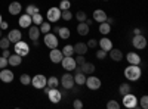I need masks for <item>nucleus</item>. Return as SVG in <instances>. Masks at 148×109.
I'll list each match as a JSON object with an SVG mask.
<instances>
[{"label":"nucleus","instance_id":"7","mask_svg":"<svg viewBox=\"0 0 148 109\" xmlns=\"http://www.w3.org/2000/svg\"><path fill=\"white\" fill-rule=\"evenodd\" d=\"M132 44L135 49H138V50H142L147 47V39H145V35L142 34H138V35H133V39H132Z\"/></svg>","mask_w":148,"mask_h":109},{"label":"nucleus","instance_id":"41","mask_svg":"<svg viewBox=\"0 0 148 109\" xmlns=\"http://www.w3.org/2000/svg\"><path fill=\"white\" fill-rule=\"evenodd\" d=\"M74 60H76L77 65H82V64L86 62V58H84V55H77L76 58H74Z\"/></svg>","mask_w":148,"mask_h":109},{"label":"nucleus","instance_id":"3","mask_svg":"<svg viewBox=\"0 0 148 109\" xmlns=\"http://www.w3.org/2000/svg\"><path fill=\"white\" fill-rule=\"evenodd\" d=\"M123 106L125 108H129V109H133L138 106V97L132 93H127V94H123Z\"/></svg>","mask_w":148,"mask_h":109},{"label":"nucleus","instance_id":"37","mask_svg":"<svg viewBox=\"0 0 148 109\" xmlns=\"http://www.w3.org/2000/svg\"><path fill=\"white\" fill-rule=\"evenodd\" d=\"M61 10H68L71 7V0H61V3L58 6Z\"/></svg>","mask_w":148,"mask_h":109},{"label":"nucleus","instance_id":"27","mask_svg":"<svg viewBox=\"0 0 148 109\" xmlns=\"http://www.w3.org/2000/svg\"><path fill=\"white\" fill-rule=\"evenodd\" d=\"M73 77H74V84H77V86H83L86 83V74H83V72H76V75Z\"/></svg>","mask_w":148,"mask_h":109},{"label":"nucleus","instance_id":"43","mask_svg":"<svg viewBox=\"0 0 148 109\" xmlns=\"http://www.w3.org/2000/svg\"><path fill=\"white\" fill-rule=\"evenodd\" d=\"M86 44H88V47H90V49H95V47H98V40L96 39H90Z\"/></svg>","mask_w":148,"mask_h":109},{"label":"nucleus","instance_id":"4","mask_svg":"<svg viewBox=\"0 0 148 109\" xmlns=\"http://www.w3.org/2000/svg\"><path fill=\"white\" fill-rule=\"evenodd\" d=\"M59 64L62 65V68H64L67 72L74 71V69H76V66H77V64H76V60H74V58H73V56H64V58H62V60H61Z\"/></svg>","mask_w":148,"mask_h":109},{"label":"nucleus","instance_id":"23","mask_svg":"<svg viewBox=\"0 0 148 109\" xmlns=\"http://www.w3.org/2000/svg\"><path fill=\"white\" fill-rule=\"evenodd\" d=\"M108 55H110V58L113 60H116V62H120V60L123 59V52L120 49H114V47L108 52Z\"/></svg>","mask_w":148,"mask_h":109},{"label":"nucleus","instance_id":"21","mask_svg":"<svg viewBox=\"0 0 148 109\" xmlns=\"http://www.w3.org/2000/svg\"><path fill=\"white\" fill-rule=\"evenodd\" d=\"M126 59H127V62L130 65H139L141 64V56L138 53H135V52H129L126 55Z\"/></svg>","mask_w":148,"mask_h":109},{"label":"nucleus","instance_id":"51","mask_svg":"<svg viewBox=\"0 0 148 109\" xmlns=\"http://www.w3.org/2000/svg\"><path fill=\"white\" fill-rule=\"evenodd\" d=\"M84 22H86V24H88V25H89V27L92 25V19H88V18H86V21H84Z\"/></svg>","mask_w":148,"mask_h":109},{"label":"nucleus","instance_id":"11","mask_svg":"<svg viewBox=\"0 0 148 109\" xmlns=\"http://www.w3.org/2000/svg\"><path fill=\"white\" fill-rule=\"evenodd\" d=\"M46 94H47L49 100H51L52 103H59L61 99H62V93L58 90V87H56V89H49V91H47Z\"/></svg>","mask_w":148,"mask_h":109},{"label":"nucleus","instance_id":"52","mask_svg":"<svg viewBox=\"0 0 148 109\" xmlns=\"http://www.w3.org/2000/svg\"><path fill=\"white\" fill-rule=\"evenodd\" d=\"M3 21V18H2V14H0V22H2Z\"/></svg>","mask_w":148,"mask_h":109},{"label":"nucleus","instance_id":"35","mask_svg":"<svg viewBox=\"0 0 148 109\" xmlns=\"http://www.w3.org/2000/svg\"><path fill=\"white\" fill-rule=\"evenodd\" d=\"M37 12H40V10H39V7H37L36 5H28L27 9H25V14H28L30 16H33L34 14H37Z\"/></svg>","mask_w":148,"mask_h":109},{"label":"nucleus","instance_id":"48","mask_svg":"<svg viewBox=\"0 0 148 109\" xmlns=\"http://www.w3.org/2000/svg\"><path fill=\"white\" fill-rule=\"evenodd\" d=\"M2 56H3V58H9V56H10V53H9V49H3V52H2Z\"/></svg>","mask_w":148,"mask_h":109},{"label":"nucleus","instance_id":"13","mask_svg":"<svg viewBox=\"0 0 148 109\" xmlns=\"http://www.w3.org/2000/svg\"><path fill=\"white\" fill-rule=\"evenodd\" d=\"M79 68H80V72H83V74H86V75H90V74L95 72V65L92 62H88V60H86L84 64L79 65Z\"/></svg>","mask_w":148,"mask_h":109},{"label":"nucleus","instance_id":"18","mask_svg":"<svg viewBox=\"0 0 148 109\" xmlns=\"http://www.w3.org/2000/svg\"><path fill=\"white\" fill-rule=\"evenodd\" d=\"M73 47H74V53H76V55H86V53H88V49H89L88 44L82 43V41L76 43Z\"/></svg>","mask_w":148,"mask_h":109},{"label":"nucleus","instance_id":"30","mask_svg":"<svg viewBox=\"0 0 148 109\" xmlns=\"http://www.w3.org/2000/svg\"><path fill=\"white\" fill-rule=\"evenodd\" d=\"M130 90H132V86H130L129 83H123V84H120V87H119V93H120L121 96L130 93Z\"/></svg>","mask_w":148,"mask_h":109},{"label":"nucleus","instance_id":"34","mask_svg":"<svg viewBox=\"0 0 148 109\" xmlns=\"http://www.w3.org/2000/svg\"><path fill=\"white\" fill-rule=\"evenodd\" d=\"M74 18V15L71 14V10H61V19H64V21H71Z\"/></svg>","mask_w":148,"mask_h":109},{"label":"nucleus","instance_id":"16","mask_svg":"<svg viewBox=\"0 0 148 109\" xmlns=\"http://www.w3.org/2000/svg\"><path fill=\"white\" fill-rule=\"evenodd\" d=\"M8 39L10 43H16L19 40H22V32L21 30H10L9 34H8Z\"/></svg>","mask_w":148,"mask_h":109},{"label":"nucleus","instance_id":"40","mask_svg":"<svg viewBox=\"0 0 148 109\" xmlns=\"http://www.w3.org/2000/svg\"><path fill=\"white\" fill-rule=\"evenodd\" d=\"M107 108H108V109H120V103H119L117 100H110V102L107 103Z\"/></svg>","mask_w":148,"mask_h":109},{"label":"nucleus","instance_id":"12","mask_svg":"<svg viewBox=\"0 0 148 109\" xmlns=\"http://www.w3.org/2000/svg\"><path fill=\"white\" fill-rule=\"evenodd\" d=\"M62 58H64V55L58 47L51 49V52H49V59H51V62H53V64H59L61 60H62Z\"/></svg>","mask_w":148,"mask_h":109},{"label":"nucleus","instance_id":"46","mask_svg":"<svg viewBox=\"0 0 148 109\" xmlns=\"http://www.w3.org/2000/svg\"><path fill=\"white\" fill-rule=\"evenodd\" d=\"M107 55H108V52H105V50H102V49L96 52V58H98V59H105Z\"/></svg>","mask_w":148,"mask_h":109},{"label":"nucleus","instance_id":"53","mask_svg":"<svg viewBox=\"0 0 148 109\" xmlns=\"http://www.w3.org/2000/svg\"><path fill=\"white\" fill-rule=\"evenodd\" d=\"M0 39H2V30H0Z\"/></svg>","mask_w":148,"mask_h":109},{"label":"nucleus","instance_id":"33","mask_svg":"<svg viewBox=\"0 0 148 109\" xmlns=\"http://www.w3.org/2000/svg\"><path fill=\"white\" fill-rule=\"evenodd\" d=\"M31 19H33V24H34V25H37V27H39L40 24L43 22V16H42L40 12H37V14H34V15L31 16Z\"/></svg>","mask_w":148,"mask_h":109},{"label":"nucleus","instance_id":"32","mask_svg":"<svg viewBox=\"0 0 148 109\" xmlns=\"http://www.w3.org/2000/svg\"><path fill=\"white\" fill-rule=\"evenodd\" d=\"M61 52H62L64 56H73V55H74V47H73L71 44H65Z\"/></svg>","mask_w":148,"mask_h":109},{"label":"nucleus","instance_id":"42","mask_svg":"<svg viewBox=\"0 0 148 109\" xmlns=\"http://www.w3.org/2000/svg\"><path fill=\"white\" fill-rule=\"evenodd\" d=\"M8 65H9V62H8V58H3V56H0V69L6 68Z\"/></svg>","mask_w":148,"mask_h":109},{"label":"nucleus","instance_id":"22","mask_svg":"<svg viewBox=\"0 0 148 109\" xmlns=\"http://www.w3.org/2000/svg\"><path fill=\"white\" fill-rule=\"evenodd\" d=\"M108 16L105 14V10H102V9H96L93 12V21H96V22H105Z\"/></svg>","mask_w":148,"mask_h":109},{"label":"nucleus","instance_id":"17","mask_svg":"<svg viewBox=\"0 0 148 109\" xmlns=\"http://www.w3.org/2000/svg\"><path fill=\"white\" fill-rule=\"evenodd\" d=\"M18 24H19V27H21V28H28L31 24H33V19H31V16H30L28 14H24V15L19 16Z\"/></svg>","mask_w":148,"mask_h":109},{"label":"nucleus","instance_id":"19","mask_svg":"<svg viewBox=\"0 0 148 109\" xmlns=\"http://www.w3.org/2000/svg\"><path fill=\"white\" fill-rule=\"evenodd\" d=\"M9 14L10 15H21V10H22V5L19 2H12L8 7Z\"/></svg>","mask_w":148,"mask_h":109},{"label":"nucleus","instance_id":"20","mask_svg":"<svg viewBox=\"0 0 148 109\" xmlns=\"http://www.w3.org/2000/svg\"><path fill=\"white\" fill-rule=\"evenodd\" d=\"M28 37H30V40H39V37H40V30H39V27L37 25H34L33 24V27L30 25L28 27Z\"/></svg>","mask_w":148,"mask_h":109},{"label":"nucleus","instance_id":"15","mask_svg":"<svg viewBox=\"0 0 148 109\" xmlns=\"http://www.w3.org/2000/svg\"><path fill=\"white\" fill-rule=\"evenodd\" d=\"M98 46H99L102 50H105V52H110L111 49H113V41H111L108 37H105V35H104V37H102L99 41H98Z\"/></svg>","mask_w":148,"mask_h":109},{"label":"nucleus","instance_id":"36","mask_svg":"<svg viewBox=\"0 0 148 109\" xmlns=\"http://www.w3.org/2000/svg\"><path fill=\"white\" fill-rule=\"evenodd\" d=\"M19 81H21V84H24V86H30L31 84V77L28 74H22L19 77Z\"/></svg>","mask_w":148,"mask_h":109},{"label":"nucleus","instance_id":"39","mask_svg":"<svg viewBox=\"0 0 148 109\" xmlns=\"http://www.w3.org/2000/svg\"><path fill=\"white\" fill-rule=\"evenodd\" d=\"M9 46H10V41H9V39L8 37H2L0 39V49H9Z\"/></svg>","mask_w":148,"mask_h":109},{"label":"nucleus","instance_id":"6","mask_svg":"<svg viewBox=\"0 0 148 109\" xmlns=\"http://www.w3.org/2000/svg\"><path fill=\"white\" fill-rule=\"evenodd\" d=\"M46 81H47V78H46L43 74H37V75H34V77L31 78L33 87L37 89V90H42V89L46 86Z\"/></svg>","mask_w":148,"mask_h":109},{"label":"nucleus","instance_id":"24","mask_svg":"<svg viewBox=\"0 0 148 109\" xmlns=\"http://www.w3.org/2000/svg\"><path fill=\"white\" fill-rule=\"evenodd\" d=\"M8 62H9V65H12V66H18V65L22 64V56L14 53V55H10V56L8 58Z\"/></svg>","mask_w":148,"mask_h":109},{"label":"nucleus","instance_id":"5","mask_svg":"<svg viewBox=\"0 0 148 109\" xmlns=\"http://www.w3.org/2000/svg\"><path fill=\"white\" fill-rule=\"evenodd\" d=\"M46 18L49 22H58L61 19V9L53 6V7H49L47 9V14H46Z\"/></svg>","mask_w":148,"mask_h":109},{"label":"nucleus","instance_id":"2","mask_svg":"<svg viewBox=\"0 0 148 109\" xmlns=\"http://www.w3.org/2000/svg\"><path fill=\"white\" fill-rule=\"evenodd\" d=\"M15 44V47H14V50H15V53L16 55H19V56H27L28 53H30V46L25 43V41H22V40H19V41H16V43H14Z\"/></svg>","mask_w":148,"mask_h":109},{"label":"nucleus","instance_id":"45","mask_svg":"<svg viewBox=\"0 0 148 109\" xmlns=\"http://www.w3.org/2000/svg\"><path fill=\"white\" fill-rule=\"evenodd\" d=\"M73 106H74V109H82V108H83V102H82L80 99H74Z\"/></svg>","mask_w":148,"mask_h":109},{"label":"nucleus","instance_id":"54","mask_svg":"<svg viewBox=\"0 0 148 109\" xmlns=\"http://www.w3.org/2000/svg\"><path fill=\"white\" fill-rule=\"evenodd\" d=\"M104 2H107V0H104Z\"/></svg>","mask_w":148,"mask_h":109},{"label":"nucleus","instance_id":"31","mask_svg":"<svg viewBox=\"0 0 148 109\" xmlns=\"http://www.w3.org/2000/svg\"><path fill=\"white\" fill-rule=\"evenodd\" d=\"M39 30H40V34H47V32H51V30H52V27H51V24L49 22H42L40 25H39Z\"/></svg>","mask_w":148,"mask_h":109},{"label":"nucleus","instance_id":"1","mask_svg":"<svg viewBox=\"0 0 148 109\" xmlns=\"http://www.w3.org/2000/svg\"><path fill=\"white\" fill-rule=\"evenodd\" d=\"M141 74H142V71H141L139 65H129L125 69V77L129 81H138L141 78Z\"/></svg>","mask_w":148,"mask_h":109},{"label":"nucleus","instance_id":"49","mask_svg":"<svg viewBox=\"0 0 148 109\" xmlns=\"http://www.w3.org/2000/svg\"><path fill=\"white\" fill-rule=\"evenodd\" d=\"M138 34H142L141 30H139V28H135V30H133V35H138Z\"/></svg>","mask_w":148,"mask_h":109},{"label":"nucleus","instance_id":"14","mask_svg":"<svg viewBox=\"0 0 148 109\" xmlns=\"http://www.w3.org/2000/svg\"><path fill=\"white\" fill-rule=\"evenodd\" d=\"M0 80H2L3 83H12L14 81V72L9 71L8 68H3L2 71H0Z\"/></svg>","mask_w":148,"mask_h":109},{"label":"nucleus","instance_id":"29","mask_svg":"<svg viewBox=\"0 0 148 109\" xmlns=\"http://www.w3.org/2000/svg\"><path fill=\"white\" fill-rule=\"evenodd\" d=\"M99 32L102 35H108L111 32V25L105 21V22H99Z\"/></svg>","mask_w":148,"mask_h":109},{"label":"nucleus","instance_id":"50","mask_svg":"<svg viewBox=\"0 0 148 109\" xmlns=\"http://www.w3.org/2000/svg\"><path fill=\"white\" fill-rule=\"evenodd\" d=\"M107 22L111 25V24H114V19H113V18H107Z\"/></svg>","mask_w":148,"mask_h":109},{"label":"nucleus","instance_id":"44","mask_svg":"<svg viewBox=\"0 0 148 109\" xmlns=\"http://www.w3.org/2000/svg\"><path fill=\"white\" fill-rule=\"evenodd\" d=\"M141 108L142 109L148 108V96H142V97H141Z\"/></svg>","mask_w":148,"mask_h":109},{"label":"nucleus","instance_id":"10","mask_svg":"<svg viewBox=\"0 0 148 109\" xmlns=\"http://www.w3.org/2000/svg\"><path fill=\"white\" fill-rule=\"evenodd\" d=\"M58 43H59V40L56 39L55 34H52V32L45 34V44L49 47V49H55V47H58Z\"/></svg>","mask_w":148,"mask_h":109},{"label":"nucleus","instance_id":"8","mask_svg":"<svg viewBox=\"0 0 148 109\" xmlns=\"http://www.w3.org/2000/svg\"><path fill=\"white\" fill-rule=\"evenodd\" d=\"M59 83H61V86H62L65 90H71L74 87V77L70 74V72H67V74H64L62 77H61Z\"/></svg>","mask_w":148,"mask_h":109},{"label":"nucleus","instance_id":"9","mask_svg":"<svg viewBox=\"0 0 148 109\" xmlns=\"http://www.w3.org/2000/svg\"><path fill=\"white\" fill-rule=\"evenodd\" d=\"M84 84H86V87H88L89 90H98V89L101 87V80L98 78V77H93L90 74L88 78H86V83Z\"/></svg>","mask_w":148,"mask_h":109},{"label":"nucleus","instance_id":"28","mask_svg":"<svg viewBox=\"0 0 148 109\" xmlns=\"http://www.w3.org/2000/svg\"><path fill=\"white\" fill-rule=\"evenodd\" d=\"M46 86L49 87V89H56L58 86H59V78L58 77H49L47 78V81H46Z\"/></svg>","mask_w":148,"mask_h":109},{"label":"nucleus","instance_id":"38","mask_svg":"<svg viewBox=\"0 0 148 109\" xmlns=\"http://www.w3.org/2000/svg\"><path fill=\"white\" fill-rule=\"evenodd\" d=\"M74 18H76L79 22H84L86 21V18H88V15H86V12H83V10H79L76 15H74Z\"/></svg>","mask_w":148,"mask_h":109},{"label":"nucleus","instance_id":"26","mask_svg":"<svg viewBox=\"0 0 148 109\" xmlns=\"http://www.w3.org/2000/svg\"><path fill=\"white\" fill-rule=\"evenodd\" d=\"M90 31V27L88 25L86 22H79V25H77V32L80 35H88Z\"/></svg>","mask_w":148,"mask_h":109},{"label":"nucleus","instance_id":"47","mask_svg":"<svg viewBox=\"0 0 148 109\" xmlns=\"http://www.w3.org/2000/svg\"><path fill=\"white\" fill-rule=\"evenodd\" d=\"M6 28H8V22H6V21H2V22H0V30L3 31V30H6Z\"/></svg>","mask_w":148,"mask_h":109},{"label":"nucleus","instance_id":"25","mask_svg":"<svg viewBox=\"0 0 148 109\" xmlns=\"http://www.w3.org/2000/svg\"><path fill=\"white\" fill-rule=\"evenodd\" d=\"M58 35H59L61 40H68L70 35H71V31H70V28H67V27H59V28H58Z\"/></svg>","mask_w":148,"mask_h":109}]
</instances>
